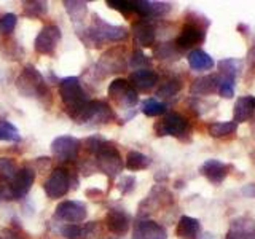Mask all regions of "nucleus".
I'll use <instances>...</instances> for the list:
<instances>
[{
	"mask_svg": "<svg viewBox=\"0 0 255 239\" xmlns=\"http://www.w3.org/2000/svg\"><path fill=\"white\" fill-rule=\"evenodd\" d=\"M158 74L155 70L151 69H139L134 70L132 74L129 75V85L134 88L135 91H142L147 93L150 90H153L158 83Z\"/></svg>",
	"mask_w": 255,
	"mask_h": 239,
	"instance_id": "dca6fc26",
	"label": "nucleus"
},
{
	"mask_svg": "<svg viewBox=\"0 0 255 239\" xmlns=\"http://www.w3.org/2000/svg\"><path fill=\"white\" fill-rule=\"evenodd\" d=\"M107 140H106V137H102V135H99V134H94V135H90L86 140H85V148L88 150V151H91V153H94V155H98L99 151L107 145Z\"/></svg>",
	"mask_w": 255,
	"mask_h": 239,
	"instance_id": "f704fd0d",
	"label": "nucleus"
},
{
	"mask_svg": "<svg viewBox=\"0 0 255 239\" xmlns=\"http://www.w3.org/2000/svg\"><path fill=\"white\" fill-rule=\"evenodd\" d=\"M129 66L134 70H139V69H148L150 66V59L143 54L140 50H135L131 56V61H129Z\"/></svg>",
	"mask_w": 255,
	"mask_h": 239,
	"instance_id": "e433bc0d",
	"label": "nucleus"
},
{
	"mask_svg": "<svg viewBox=\"0 0 255 239\" xmlns=\"http://www.w3.org/2000/svg\"><path fill=\"white\" fill-rule=\"evenodd\" d=\"M0 239H2V238H0Z\"/></svg>",
	"mask_w": 255,
	"mask_h": 239,
	"instance_id": "de8ad7c7",
	"label": "nucleus"
},
{
	"mask_svg": "<svg viewBox=\"0 0 255 239\" xmlns=\"http://www.w3.org/2000/svg\"><path fill=\"white\" fill-rule=\"evenodd\" d=\"M134 188H135V179L132 175H125V177L118 182V190L122 191L123 195L131 193Z\"/></svg>",
	"mask_w": 255,
	"mask_h": 239,
	"instance_id": "a19ab883",
	"label": "nucleus"
},
{
	"mask_svg": "<svg viewBox=\"0 0 255 239\" xmlns=\"http://www.w3.org/2000/svg\"><path fill=\"white\" fill-rule=\"evenodd\" d=\"M35 182V169L30 166H22L21 169L16 174V177L13 179V182H10L11 185V193H13V199H21L26 196L32 185Z\"/></svg>",
	"mask_w": 255,
	"mask_h": 239,
	"instance_id": "f8f14e48",
	"label": "nucleus"
},
{
	"mask_svg": "<svg viewBox=\"0 0 255 239\" xmlns=\"http://www.w3.org/2000/svg\"><path fill=\"white\" fill-rule=\"evenodd\" d=\"M217 91V80L215 75H204L193 80L190 85V94L193 96H209Z\"/></svg>",
	"mask_w": 255,
	"mask_h": 239,
	"instance_id": "b1692460",
	"label": "nucleus"
},
{
	"mask_svg": "<svg viewBox=\"0 0 255 239\" xmlns=\"http://www.w3.org/2000/svg\"><path fill=\"white\" fill-rule=\"evenodd\" d=\"M206 38V32L203 27L195 26V24L187 22L185 26L182 27L179 37L175 38V48L179 51H185V50H191L193 46L203 43Z\"/></svg>",
	"mask_w": 255,
	"mask_h": 239,
	"instance_id": "9b49d317",
	"label": "nucleus"
},
{
	"mask_svg": "<svg viewBox=\"0 0 255 239\" xmlns=\"http://www.w3.org/2000/svg\"><path fill=\"white\" fill-rule=\"evenodd\" d=\"M247 64H249V67H255V43L249 48V51H247Z\"/></svg>",
	"mask_w": 255,
	"mask_h": 239,
	"instance_id": "37998d69",
	"label": "nucleus"
},
{
	"mask_svg": "<svg viewBox=\"0 0 255 239\" xmlns=\"http://www.w3.org/2000/svg\"><path fill=\"white\" fill-rule=\"evenodd\" d=\"M61 236L66 239H80L82 238V228L78 225H72V223H67L61 228Z\"/></svg>",
	"mask_w": 255,
	"mask_h": 239,
	"instance_id": "ea45409f",
	"label": "nucleus"
},
{
	"mask_svg": "<svg viewBox=\"0 0 255 239\" xmlns=\"http://www.w3.org/2000/svg\"><path fill=\"white\" fill-rule=\"evenodd\" d=\"M199 172H201L212 185H220V183L227 179V175L230 172V166L223 161H219V159H207V161H204L201 167H199Z\"/></svg>",
	"mask_w": 255,
	"mask_h": 239,
	"instance_id": "2eb2a0df",
	"label": "nucleus"
},
{
	"mask_svg": "<svg viewBox=\"0 0 255 239\" xmlns=\"http://www.w3.org/2000/svg\"><path fill=\"white\" fill-rule=\"evenodd\" d=\"M64 5H66V10H67L69 16L72 18V21H75V22L82 21L85 18L86 11H88L85 2H75V0H74V2H70V0H66Z\"/></svg>",
	"mask_w": 255,
	"mask_h": 239,
	"instance_id": "473e14b6",
	"label": "nucleus"
},
{
	"mask_svg": "<svg viewBox=\"0 0 255 239\" xmlns=\"http://www.w3.org/2000/svg\"><path fill=\"white\" fill-rule=\"evenodd\" d=\"M128 35H129V32H128L126 27L109 24L94 14L91 26L85 30V37H82V40L88 46L96 48L107 42H123V40L128 38Z\"/></svg>",
	"mask_w": 255,
	"mask_h": 239,
	"instance_id": "f257e3e1",
	"label": "nucleus"
},
{
	"mask_svg": "<svg viewBox=\"0 0 255 239\" xmlns=\"http://www.w3.org/2000/svg\"><path fill=\"white\" fill-rule=\"evenodd\" d=\"M48 11L46 2H24V14L29 18H40Z\"/></svg>",
	"mask_w": 255,
	"mask_h": 239,
	"instance_id": "72a5a7b5",
	"label": "nucleus"
},
{
	"mask_svg": "<svg viewBox=\"0 0 255 239\" xmlns=\"http://www.w3.org/2000/svg\"><path fill=\"white\" fill-rule=\"evenodd\" d=\"M18 171H19V167L13 158H6V156L0 158V177H2V180L13 182Z\"/></svg>",
	"mask_w": 255,
	"mask_h": 239,
	"instance_id": "c756f323",
	"label": "nucleus"
},
{
	"mask_svg": "<svg viewBox=\"0 0 255 239\" xmlns=\"http://www.w3.org/2000/svg\"><path fill=\"white\" fill-rule=\"evenodd\" d=\"M201 233V223L198 219L188 217V215H182L177 228H175V235L179 239H198Z\"/></svg>",
	"mask_w": 255,
	"mask_h": 239,
	"instance_id": "4be33fe9",
	"label": "nucleus"
},
{
	"mask_svg": "<svg viewBox=\"0 0 255 239\" xmlns=\"http://www.w3.org/2000/svg\"><path fill=\"white\" fill-rule=\"evenodd\" d=\"M88 215L86 206L83 203L78 201H62L58 204L54 211V217L59 219L61 222H67L72 225H77V223L83 222Z\"/></svg>",
	"mask_w": 255,
	"mask_h": 239,
	"instance_id": "9d476101",
	"label": "nucleus"
},
{
	"mask_svg": "<svg viewBox=\"0 0 255 239\" xmlns=\"http://www.w3.org/2000/svg\"><path fill=\"white\" fill-rule=\"evenodd\" d=\"M182 90V82L180 78H171L164 82L161 86L156 90V96L158 98H163V99H167V98H174L175 94Z\"/></svg>",
	"mask_w": 255,
	"mask_h": 239,
	"instance_id": "7c9ffc66",
	"label": "nucleus"
},
{
	"mask_svg": "<svg viewBox=\"0 0 255 239\" xmlns=\"http://www.w3.org/2000/svg\"><path fill=\"white\" fill-rule=\"evenodd\" d=\"M131 225V217L123 209H110L106 215V227L110 233L123 236L128 233Z\"/></svg>",
	"mask_w": 255,
	"mask_h": 239,
	"instance_id": "a211bd4d",
	"label": "nucleus"
},
{
	"mask_svg": "<svg viewBox=\"0 0 255 239\" xmlns=\"http://www.w3.org/2000/svg\"><path fill=\"white\" fill-rule=\"evenodd\" d=\"M251 158H252V163L255 164V151H252V153H251Z\"/></svg>",
	"mask_w": 255,
	"mask_h": 239,
	"instance_id": "49530a36",
	"label": "nucleus"
},
{
	"mask_svg": "<svg viewBox=\"0 0 255 239\" xmlns=\"http://www.w3.org/2000/svg\"><path fill=\"white\" fill-rule=\"evenodd\" d=\"M169 10L171 5L164 2H147V0L134 2V13H139L140 19L161 18L166 13H169Z\"/></svg>",
	"mask_w": 255,
	"mask_h": 239,
	"instance_id": "6ab92c4d",
	"label": "nucleus"
},
{
	"mask_svg": "<svg viewBox=\"0 0 255 239\" xmlns=\"http://www.w3.org/2000/svg\"><path fill=\"white\" fill-rule=\"evenodd\" d=\"M150 163L151 161L147 155H143L140 151H135V150H131L125 159V166L129 171H143L150 166Z\"/></svg>",
	"mask_w": 255,
	"mask_h": 239,
	"instance_id": "a878e982",
	"label": "nucleus"
},
{
	"mask_svg": "<svg viewBox=\"0 0 255 239\" xmlns=\"http://www.w3.org/2000/svg\"><path fill=\"white\" fill-rule=\"evenodd\" d=\"M16 88L18 91L26 96V98H37V99H45L50 98V90L45 85L43 75L34 67L32 64H27L26 67L21 70V74L16 78Z\"/></svg>",
	"mask_w": 255,
	"mask_h": 239,
	"instance_id": "f03ea898",
	"label": "nucleus"
},
{
	"mask_svg": "<svg viewBox=\"0 0 255 239\" xmlns=\"http://www.w3.org/2000/svg\"><path fill=\"white\" fill-rule=\"evenodd\" d=\"M155 132L159 137L163 135H172V137H183L185 134H188V121L185 117H182L180 114H166L159 121L155 124Z\"/></svg>",
	"mask_w": 255,
	"mask_h": 239,
	"instance_id": "0eeeda50",
	"label": "nucleus"
},
{
	"mask_svg": "<svg viewBox=\"0 0 255 239\" xmlns=\"http://www.w3.org/2000/svg\"><path fill=\"white\" fill-rule=\"evenodd\" d=\"M107 5L123 14L134 13V2H128V0H107Z\"/></svg>",
	"mask_w": 255,
	"mask_h": 239,
	"instance_id": "58836bf2",
	"label": "nucleus"
},
{
	"mask_svg": "<svg viewBox=\"0 0 255 239\" xmlns=\"http://www.w3.org/2000/svg\"><path fill=\"white\" fill-rule=\"evenodd\" d=\"M61 37H62V34H61L59 26H56V24H48V26H45L35 37V42H34L35 51L43 56L54 54L56 48H58V45L61 42Z\"/></svg>",
	"mask_w": 255,
	"mask_h": 239,
	"instance_id": "6e6552de",
	"label": "nucleus"
},
{
	"mask_svg": "<svg viewBox=\"0 0 255 239\" xmlns=\"http://www.w3.org/2000/svg\"><path fill=\"white\" fill-rule=\"evenodd\" d=\"M21 134L8 120H0V142H19Z\"/></svg>",
	"mask_w": 255,
	"mask_h": 239,
	"instance_id": "c85d7f7f",
	"label": "nucleus"
},
{
	"mask_svg": "<svg viewBox=\"0 0 255 239\" xmlns=\"http://www.w3.org/2000/svg\"><path fill=\"white\" fill-rule=\"evenodd\" d=\"M132 37L139 48H150L155 43L156 29L148 19H137L132 24Z\"/></svg>",
	"mask_w": 255,
	"mask_h": 239,
	"instance_id": "ddd939ff",
	"label": "nucleus"
},
{
	"mask_svg": "<svg viewBox=\"0 0 255 239\" xmlns=\"http://www.w3.org/2000/svg\"><path fill=\"white\" fill-rule=\"evenodd\" d=\"M70 187H72V177L69 171L64 169V167L54 169L43 183V190L50 199H59L62 196H66Z\"/></svg>",
	"mask_w": 255,
	"mask_h": 239,
	"instance_id": "423d86ee",
	"label": "nucleus"
},
{
	"mask_svg": "<svg viewBox=\"0 0 255 239\" xmlns=\"http://www.w3.org/2000/svg\"><path fill=\"white\" fill-rule=\"evenodd\" d=\"M215 80H217V91H219V94L222 96V98H225V99L233 98V96H235V86H236V83H235L236 78L219 74L217 77H215Z\"/></svg>",
	"mask_w": 255,
	"mask_h": 239,
	"instance_id": "cd10ccee",
	"label": "nucleus"
},
{
	"mask_svg": "<svg viewBox=\"0 0 255 239\" xmlns=\"http://www.w3.org/2000/svg\"><path fill=\"white\" fill-rule=\"evenodd\" d=\"M198 239H219V238L212 233H209V231H204V233H199Z\"/></svg>",
	"mask_w": 255,
	"mask_h": 239,
	"instance_id": "a18cd8bd",
	"label": "nucleus"
},
{
	"mask_svg": "<svg viewBox=\"0 0 255 239\" xmlns=\"http://www.w3.org/2000/svg\"><path fill=\"white\" fill-rule=\"evenodd\" d=\"M187 61H188V66L196 70V72H206V70H212L215 67V62L211 58V54H207L206 51L199 50H191L187 56Z\"/></svg>",
	"mask_w": 255,
	"mask_h": 239,
	"instance_id": "5701e85b",
	"label": "nucleus"
},
{
	"mask_svg": "<svg viewBox=\"0 0 255 239\" xmlns=\"http://www.w3.org/2000/svg\"><path fill=\"white\" fill-rule=\"evenodd\" d=\"M107 93L110 96V99L122 109H132L135 104L139 102L137 91H135L129 85V82L125 78H115L114 82L109 85Z\"/></svg>",
	"mask_w": 255,
	"mask_h": 239,
	"instance_id": "20e7f679",
	"label": "nucleus"
},
{
	"mask_svg": "<svg viewBox=\"0 0 255 239\" xmlns=\"http://www.w3.org/2000/svg\"><path fill=\"white\" fill-rule=\"evenodd\" d=\"M5 235H6V239H26L19 233H14V231H11V230H5Z\"/></svg>",
	"mask_w": 255,
	"mask_h": 239,
	"instance_id": "c03bdc74",
	"label": "nucleus"
},
{
	"mask_svg": "<svg viewBox=\"0 0 255 239\" xmlns=\"http://www.w3.org/2000/svg\"><path fill=\"white\" fill-rule=\"evenodd\" d=\"M255 115V98L254 96H243L235 104V123H246Z\"/></svg>",
	"mask_w": 255,
	"mask_h": 239,
	"instance_id": "412c9836",
	"label": "nucleus"
},
{
	"mask_svg": "<svg viewBox=\"0 0 255 239\" xmlns=\"http://www.w3.org/2000/svg\"><path fill=\"white\" fill-rule=\"evenodd\" d=\"M241 193L247 198H252L255 199V183H249V185H246L243 190H241Z\"/></svg>",
	"mask_w": 255,
	"mask_h": 239,
	"instance_id": "79ce46f5",
	"label": "nucleus"
},
{
	"mask_svg": "<svg viewBox=\"0 0 255 239\" xmlns=\"http://www.w3.org/2000/svg\"><path fill=\"white\" fill-rule=\"evenodd\" d=\"M125 50L122 48H112L107 53L102 54L98 67L104 70V74H115L125 69Z\"/></svg>",
	"mask_w": 255,
	"mask_h": 239,
	"instance_id": "f3484780",
	"label": "nucleus"
},
{
	"mask_svg": "<svg viewBox=\"0 0 255 239\" xmlns=\"http://www.w3.org/2000/svg\"><path fill=\"white\" fill-rule=\"evenodd\" d=\"M207 131H209L211 137L222 139V137H227V135L235 134L238 131V123H235V121H214L209 124Z\"/></svg>",
	"mask_w": 255,
	"mask_h": 239,
	"instance_id": "393cba45",
	"label": "nucleus"
},
{
	"mask_svg": "<svg viewBox=\"0 0 255 239\" xmlns=\"http://www.w3.org/2000/svg\"><path fill=\"white\" fill-rule=\"evenodd\" d=\"M16 24H18V16H16L14 13H6L0 18V30L5 32V34L8 35L14 30Z\"/></svg>",
	"mask_w": 255,
	"mask_h": 239,
	"instance_id": "4c0bfd02",
	"label": "nucleus"
},
{
	"mask_svg": "<svg viewBox=\"0 0 255 239\" xmlns=\"http://www.w3.org/2000/svg\"><path fill=\"white\" fill-rule=\"evenodd\" d=\"M96 164H98L99 171L109 175L110 179H115L117 175L122 174L123 171V158L120 155L117 147L107 143L98 155H96Z\"/></svg>",
	"mask_w": 255,
	"mask_h": 239,
	"instance_id": "39448f33",
	"label": "nucleus"
},
{
	"mask_svg": "<svg viewBox=\"0 0 255 239\" xmlns=\"http://www.w3.org/2000/svg\"><path fill=\"white\" fill-rule=\"evenodd\" d=\"M166 109H167L166 104L159 102L155 98H150L147 101H143V104H142V114L147 117H159V115L166 114Z\"/></svg>",
	"mask_w": 255,
	"mask_h": 239,
	"instance_id": "2f4dec72",
	"label": "nucleus"
},
{
	"mask_svg": "<svg viewBox=\"0 0 255 239\" xmlns=\"http://www.w3.org/2000/svg\"><path fill=\"white\" fill-rule=\"evenodd\" d=\"M59 96H61L62 104L66 106L69 112L78 109L80 106H83L86 101H90L86 98V93L78 77L62 78L59 82Z\"/></svg>",
	"mask_w": 255,
	"mask_h": 239,
	"instance_id": "7ed1b4c3",
	"label": "nucleus"
},
{
	"mask_svg": "<svg viewBox=\"0 0 255 239\" xmlns=\"http://www.w3.org/2000/svg\"><path fill=\"white\" fill-rule=\"evenodd\" d=\"M80 142L74 135H59L51 142V151L59 161H74L78 156Z\"/></svg>",
	"mask_w": 255,
	"mask_h": 239,
	"instance_id": "1a4fd4ad",
	"label": "nucleus"
},
{
	"mask_svg": "<svg viewBox=\"0 0 255 239\" xmlns=\"http://www.w3.org/2000/svg\"><path fill=\"white\" fill-rule=\"evenodd\" d=\"M217 67L220 69L219 74L236 78L239 75V72L243 70V61L235 59V58H227V59L219 61L217 62Z\"/></svg>",
	"mask_w": 255,
	"mask_h": 239,
	"instance_id": "bb28decb",
	"label": "nucleus"
},
{
	"mask_svg": "<svg viewBox=\"0 0 255 239\" xmlns=\"http://www.w3.org/2000/svg\"><path fill=\"white\" fill-rule=\"evenodd\" d=\"M227 239H255V220L251 217H236L231 220Z\"/></svg>",
	"mask_w": 255,
	"mask_h": 239,
	"instance_id": "4468645a",
	"label": "nucleus"
},
{
	"mask_svg": "<svg viewBox=\"0 0 255 239\" xmlns=\"http://www.w3.org/2000/svg\"><path fill=\"white\" fill-rule=\"evenodd\" d=\"M132 239H167L164 227L153 220H140L134 228Z\"/></svg>",
	"mask_w": 255,
	"mask_h": 239,
	"instance_id": "aec40b11",
	"label": "nucleus"
},
{
	"mask_svg": "<svg viewBox=\"0 0 255 239\" xmlns=\"http://www.w3.org/2000/svg\"><path fill=\"white\" fill-rule=\"evenodd\" d=\"M155 56L158 59H177L179 50L175 48V45L161 43L158 48H155Z\"/></svg>",
	"mask_w": 255,
	"mask_h": 239,
	"instance_id": "c9c22d12",
	"label": "nucleus"
}]
</instances>
